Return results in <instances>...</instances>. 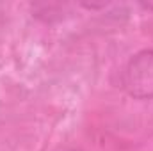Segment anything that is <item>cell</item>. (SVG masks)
Masks as SVG:
<instances>
[{"mask_svg":"<svg viewBox=\"0 0 153 151\" xmlns=\"http://www.w3.org/2000/svg\"><path fill=\"white\" fill-rule=\"evenodd\" d=\"M121 87L134 100H153V48L141 50L126 61Z\"/></svg>","mask_w":153,"mask_h":151,"instance_id":"cell-1","label":"cell"}]
</instances>
